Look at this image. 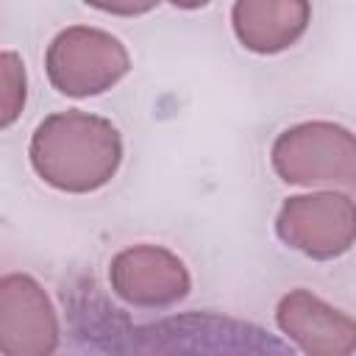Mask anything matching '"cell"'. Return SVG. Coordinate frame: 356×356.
<instances>
[{"instance_id":"obj_1","label":"cell","mask_w":356,"mask_h":356,"mask_svg":"<svg viewBox=\"0 0 356 356\" xmlns=\"http://www.w3.org/2000/svg\"><path fill=\"white\" fill-rule=\"evenodd\" d=\"M103 356H298L261 325L225 314H178L134 325L111 339Z\"/></svg>"},{"instance_id":"obj_2","label":"cell","mask_w":356,"mask_h":356,"mask_svg":"<svg viewBox=\"0 0 356 356\" xmlns=\"http://www.w3.org/2000/svg\"><path fill=\"white\" fill-rule=\"evenodd\" d=\"M31 159L44 181L61 189L86 192L111 178L120 161V139L106 120L67 111L36 128Z\"/></svg>"},{"instance_id":"obj_3","label":"cell","mask_w":356,"mask_h":356,"mask_svg":"<svg viewBox=\"0 0 356 356\" xmlns=\"http://www.w3.org/2000/svg\"><path fill=\"white\" fill-rule=\"evenodd\" d=\"M273 161L286 181H334L356 189V139L337 125L312 122L281 134Z\"/></svg>"},{"instance_id":"obj_4","label":"cell","mask_w":356,"mask_h":356,"mask_svg":"<svg viewBox=\"0 0 356 356\" xmlns=\"http://www.w3.org/2000/svg\"><path fill=\"white\" fill-rule=\"evenodd\" d=\"M128 67L117 39L89 28H70L56 36L47 53L50 81L67 95H92L111 86Z\"/></svg>"},{"instance_id":"obj_5","label":"cell","mask_w":356,"mask_h":356,"mask_svg":"<svg viewBox=\"0 0 356 356\" xmlns=\"http://www.w3.org/2000/svg\"><path fill=\"white\" fill-rule=\"evenodd\" d=\"M278 231L312 256H337L356 236V206L339 195L292 197L278 217Z\"/></svg>"},{"instance_id":"obj_6","label":"cell","mask_w":356,"mask_h":356,"mask_svg":"<svg viewBox=\"0 0 356 356\" xmlns=\"http://www.w3.org/2000/svg\"><path fill=\"white\" fill-rule=\"evenodd\" d=\"M0 345L6 356H47L56 348L53 309L25 275H6L0 284Z\"/></svg>"},{"instance_id":"obj_7","label":"cell","mask_w":356,"mask_h":356,"mask_svg":"<svg viewBox=\"0 0 356 356\" xmlns=\"http://www.w3.org/2000/svg\"><path fill=\"white\" fill-rule=\"evenodd\" d=\"M278 323L312 356H348L356 348V320L303 289L281 300Z\"/></svg>"},{"instance_id":"obj_8","label":"cell","mask_w":356,"mask_h":356,"mask_svg":"<svg viewBox=\"0 0 356 356\" xmlns=\"http://www.w3.org/2000/svg\"><path fill=\"white\" fill-rule=\"evenodd\" d=\"M114 289L134 303H170L181 298L189 286L184 264L159 248H134L114 259L111 264Z\"/></svg>"},{"instance_id":"obj_9","label":"cell","mask_w":356,"mask_h":356,"mask_svg":"<svg viewBox=\"0 0 356 356\" xmlns=\"http://www.w3.org/2000/svg\"><path fill=\"white\" fill-rule=\"evenodd\" d=\"M306 14L303 3H239L234 8L236 31L253 50L286 47L303 31Z\"/></svg>"},{"instance_id":"obj_10","label":"cell","mask_w":356,"mask_h":356,"mask_svg":"<svg viewBox=\"0 0 356 356\" xmlns=\"http://www.w3.org/2000/svg\"><path fill=\"white\" fill-rule=\"evenodd\" d=\"M0 81H3V92H0L3 111H0V120H3V125H8L19 114V106L25 100V75H22V64H19V58L14 53H6L0 58Z\"/></svg>"}]
</instances>
